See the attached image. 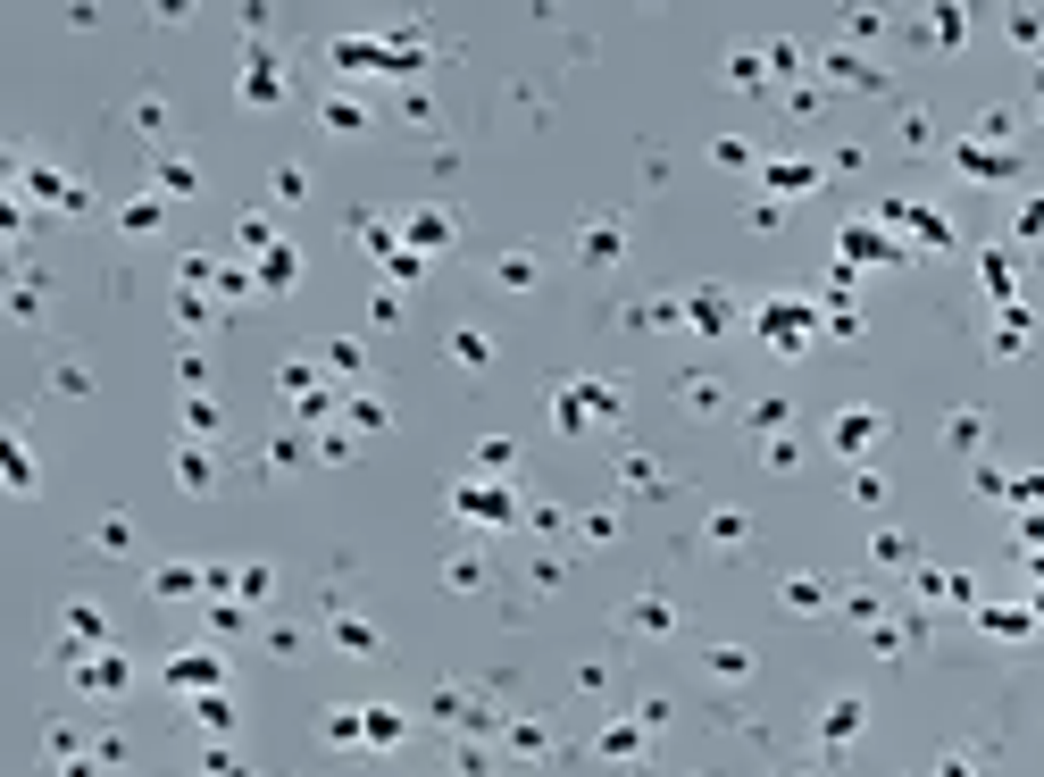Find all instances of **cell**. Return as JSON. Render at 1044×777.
Wrapping results in <instances>:
<instances>
[{
  "instance_id": "6da1fadb",
  "label": "cell",
  "mask_w": 1044,
  "mask_h": 777,
  "mask_svg": "<svg viewBox=\"0 0 1044 777\" xmlns=\"http://www.w3.org/2000/svg\"><path fill=\"white\" fill-rule=\"evenodd\" d=\"M811 326H819V318H811V301H794V293H777V301H769V310H761V335H769L777 351H794V343H811Z\"/></svg>"
},
{
  "instance_id": "7a4b0ae2",
  "label": "cell",
  "mask_w": 1044,
  "mask_h": 777,
  "mask_svg": "<svg viewBox=\"0 0 1044 777\" xmlns=\"http://www.w3.org/2000/svg\"><path fill=\"white\" fill-rule=\"evenodd\" d=\"M452 510L468 518V527H510V518H518V502L502 485H452Z\"/></svg>"
},
{
  "instance_id": "3957f363",
  "label": "cell",
  "mask_w": 1044,
  "mask_h": 777,
  "mask_svg": "<svg viewBox=\"0 0 1044 777\" xmlns=\"http://www.w3.org/2000/svg\"><path fill=\"white\" fill-rule=\"evenodd\" d=\"M877 435H886V418H877V410H844V418H836V452H869Z\"/></svg>"
},
{
  "instance_id": "277c9868",
  "label": "cell",
  "mask_w": 1044,
  "mask_h": 777,
  "mask_svg": "<svg viewBox=\"0 0 1044 777\" xmlns=\"http://www.w3.org/2000/svg\"><path fill=\"white\" fill-rule=\"evenodd\" d=\"M276 92H284V67H276L268 51H251V59H243V101H276Z\"/></svg>"
},
{
  "instance_id": "5b68a950",
  "label": "cell",
  "mask_w": 1044,
  "mask_h": 777,
  "mask_svg": "<svg viewBox=\"0 0 1044 777\" xmlns=\"http://www.w3.org/2000/svg\"><path fill=\"white\" fill-rule=\"evenodd\" d=\"M168 686H201V694H209V686H218V661H209V652H176V661H168Z\"/></svg>"
},
{
  "instance_id": "8992f818",
  "label": "cell",
  "mask_w": 1044,
  "mask_h": 777,
  "mask_svg": "<svg viewBox=\"0 0 1044 777\" xmlns=\"http://www.w3.org/2000/svg\"><path fill=\"white\" fill-rule=\"evenodd\" d=\"M819 184V168H802V159H777L769 168V193H811Z\"/></svg>"
},
{
  "instance_id": "52a82bcc",
  "label": "cell",
  "mask_w": 1044,
  "mask_h": 777,
  "mask_svg": "<svg viewBox=\"0 0 1044 777\" xmlns=\"http://www.w3.org/2000/svg\"><path fill=\"white\" fill-rule=\"evenodd\" d=\"M844 259H894V243H877V226H844Z\"/></svg>"
},
{
  "instance_id": "ba28073f",
  "label": "cell",
  "mask_w": 1044,
  "mask_h": 777,
  "mask_svg": "<svg viewBox=\"0 0 1044 777\" xmlns=\"http://www.w3.org/2000/svg\"><path fill=\"white\" fill-rule=\"evenodd\" d=\"M852 727H861V702H852V694H844V702H827V744H844Z\"/></svg>"
},
{
  "instance_id": "9c48e42d",
  "label": "cell",
  "mask_w": 1044,
  "mask_h": 777,
  "mask_svg": "<svg viewBox=\"0 0 1044 777\" xmlns=\"http://www.w3.org/2000/svg\"><path fill=\"white\" fill-rule=\"evenodd\" d=\"M577 251H585V259H619V226H610V218H602V226H585V243H577Z\"/></svg>"
},
{
  "instance_id": "30bf717a",
  "label": "cell",
  "mask_w": 1044,
  "mask_h": 777,
  "mask_svg": "<svg viewBox=\"0 0 1044 777\" xmlns=\"http://www.w3.org/2000/svg\"><path fill=\"white\" fill-rule=\"evenodd\" d=\"M694 326H702V335H719V326H727V293H694Z\"/></svg>"
},
{
  "instance_id": "8fae6325",
  "label": "cell",
  "mask_w": 1044,
  "mask_h": 777,
  "mask_svg": "<svg viewBox=\"0 0 1044 777\" xmlns=\"http://www.w3.org/2000/svg\"><path fill=\"white\" fill-rule=\"evenodd\" d=\"M335 644L343 652H376V627L368 619H335Z\"/></svg>"
},
{
  "instance_id": "7c38bea8",
  "label": "cell",
  "mask_w": 1044,
  "mask_h": 777,
  "mask_svg": "<svg viewBox=\"0 0 1044 777\" xmlns=\"http://www.w3.org/2000/svg\"><path fill=\"white\" fill-rule=\"evenodd\" d=\"M259 285H293V251H276V243L259 251Z\"/></svg>"
},
{
  "instance_id": "4fadbf2b",
  "label": "cell",
  "mask_w": 1044,
  "mask_h": 777,
  "mask_svg": "<svg viewBox=\"0 0 1044 777\" xmlns=\"http://www.w3.org/2000/svg\"><path fill=\"white\" fill-rule=\"evenodd\" d=\"M961 168H978V176H1011V159H994L986 143H961Z\"/></svg>"
},
{
  "instance_id": "5bb4252c",
  "label": "cell",
  "mask_w": 1044,
  "mask_h": 777,
  "mask_svg": "<svg viewBox=\"0 0 1044 777\" xmlns=\"http://www.w3.org/2000/svg\"><path fill=\"white\" fill-rule=\"evenodd\" d=\"M443 234H452V218H435V209H426V218H410V243H426V251H435Z\"/></svg>"
},
{
  "instance_id": "9a60e30c",
  "label": "cell",
  "mask_w": 1044,
  "mask_h": 777,
  "mask_svg": "<svg viewBox=\"0 0 1044 777\" xmlns=\"http://www.w3.org/2000/svg\"><path fill=\"white\" fill-rule=\"evenodd\" d=\"M84 686H92V694H109V686H126V661H92V669H84Z\"/></svg>"
},
{
  "instance_id": "2e32d148",
  "label": "cell",
  "mask_w": 1044,
  "mask_h": 777,
  "mask_svg": "<svg viewBox=\"0 0 1044 777\" xmlns=\"http://www.w3.org/2000/svg\"><path fill=\"white\" fill-rule=\"evenodd\" d=\"M368 744H401V711H368Z\"/></svg>"
},
{
  "instance_id": "e0dca14e",
  "label": "cell",
  "mask_w": 1044,
  "mask_h": 777,
  "mask_svg": "<svg viewBox=\"0 0 1044 777\" xmlns=\"http://www.w3.org/2000/svg\"><path fill=\"white\" fill-rule=\"evenodd\" d=\"M193 184H201V176L184 168V159H168V168H159V193H193Z\"/></svg>"
},
{
  "instance_id": "ac0fdd59",
  "label": "cell",
  "mask_w": 1044,
  "mask_h": 777,
  "mask_svg": "<svg viewBox=\"0 0 1044 777\" xmlns=\"http://www.w3.org/2000/svg\"><path fill=\"white\" fill-rule=\"evenodd\" d=\"M978 619H986L994 635H1028V610H978Z\"/></svg>"
},
{
  "instance_id": "d6986e66",
  "label": "cell",
  "mask_w": 1044,
  "mask_h": 777,
  "mask_svg": "<svg viewBox=\"0 0 1044 777\" xmlns=\"http://www.w3.org/2000/svg\"><path fill=\"white\" fill-rule=\"evenodd\" d=\"M159 226V201H126V234H151Z\"/></svg>"
},
{
  "instance_id": "ffe728a7",
  "label": "cell",
  "mask_w": 1044,
  "mask_h": 777,
  "mask_svg": "<svg viewBox=\"0 0 1044 777\" xmlns=\"http://www.w3.org/2000/svg\"><path fill=\"white\" fill-rule=\"evenodd\" d=\"M1019 234H1044V201H1028V209H1019Z\"/></svg>"
},
{
  "instance_id": "44dd1931",
  "label": "cell",
  "mask_w": 1044,
  "mask_h": 777,
  "mask_svg": "<svg viewBox=\"0 0 1044 777\" xmlns=\"http://www.w3.org/2000/svg\"><path fill=\"white\" fill-rule=\"evenodd\" d=\"M936 777H978V769H969V761H944V769H936Z\"/></svg>"
}]
</instances>
